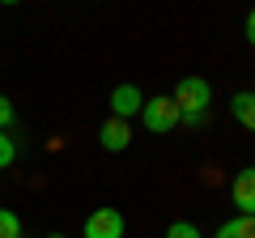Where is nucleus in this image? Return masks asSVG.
Segmentation results:
<instances>
[{"instance_id":"nucleus-1","label":"nucleus","mask_w":255,"mask_h":238,"mask_svg":"<svg viewBox=\"0 0 255 238\" xmlns=\"http://www.w3.org/2000/svg\"><path fill=\"white\" fill-rule=\"evenodd\" d=\"M170 102L179 107V123H200V119L209 115V102H213V85L204 81V77H183V81L174 85Z\"/></svg>"},{"instance_id":"nucleus-2","label":"nucleus","mask_w":255,"mask_h":238,"mask_svg":"<svg viewBox=\"0 0 255 238\" xmlns=\"http://www.w3.org/2000/svg\"><path fill=\"white\" fill-rule=\"evenodd\" d=\"M140 123H145V132H153V136H166V132L179 128V107L170 102V94H157V98L140 102Z\"/></svg>"},{"instance_id":"nucleus-3","label":"nucleus","mask_w":255,"mask_h":238,"mask_svg":"<svg viewBox=\"0 0 255 238\" xmlns=\"http://www.w3.org/2000/svg\"><path fill=\"white\" fill-rule=\"evenodd\" d=\"M128 221L119 209H94L85 217V238H124Z\"/></svg>"},{"instance_id":"nucleus-4","label":"nucleus","mask_w":255,"mask_h":238,"mask_svg":"<svg viewBox=\"0 0 255 238\" xmlns=\"http://www.w3.org/2000/svg\"><path fill=\"white\" fill-rule=\"evenodd\" d=\"M140 102H145V94H140L132 81H124V85H115V90H111V115L132 123V115H140Z\"/></svg>"},{"instance_id":"nucleus-5","label":"nucleus","mask_w":255,"mask_h":238,"mask_svg":"<svg viewBox=\"0 0 255 238\" xmlns=\"http://www.w3.org/2000/svg\"><path fill=\"white\" fill-rule=\"evenodd\" d=\"M98 145L107 149V153H124V149L132 145V123H128V119H115V115H111L107 123L98 128Z\"/></svg>"},{"instance_id":"nucleus-6","label":"nucleus","mask_w":255,"mask_h":238,"mask_svg":"<svg viewBox=\"0 0 255 238\" xmlns=\"http://www.w3.org/2000/svg\"><path fill=\"white\" fill-rule=\"evenodd\" d=\"M234 204H238L243 217H251V209H255V174L251 170H238L234 174Z\"/></svg>"},{"instance_id":"nucleus-7","label":"nucleus","mask_w":255,"mask_h":238,"mask_svg":"<svg viewBox=\"0 0 255 238\" xmlns=\"http://www.w3.org/2000/svg\"><path fill=\"white\" fill-rule=\"evenodd\" d=\"M213 238H255V221L238 213V217L221 221V226H217V234H213Z\"/></svg>"},{"instance_id":"nucleus-8","label":"nucleus","mask_w":255,"mask_h":238,"mask_svg":"<svg viewBox=\"0 0 255 238\" xmlns=\"http://www.w3.org/2000/svg\"><path fill=\"white\" fill-rule=\"evenodd\" d=\"M234 115H238L243 128H255V94H251V90L234 94Z\"/></svg>"},{"instance_id":"nucleus-9","label":"nucleus","mask_w":255,"mask_h":238,"mask_svg":"<svg viewBox=\"0 0 255 238\" xmlns=\"http://www.w3.org/2000/svg\"><path fill=\"white\" fill-rule=\"evenodd\" d=\"M0 238H21V217L13 209H0Z\"/></svg>"},{"instance_id":"nucleus-10","label":"nucleus","mask_w":255,"mask_h":238,"mask_svg":"<svg viewBox=\"0 0 255 238\" xmlns=\"http://www.w3.org/2000/svg\"><path fill=\"white\" fill-rule=\"evenodd\" d=\"M166 238H204L200 226H191V221H170L166 226Z\"/></svg>"},{"instance_id":"nucleus-11","label":"nucleus","mask_w":255,"mask_h":238,"mask_svg":"<svg viewBox=\"0 0 255 238\" xmlns=\"http://www.w3.org/2000/svg\"><path fill=\"white\" fill-rule=\"evenodd\" d=\"M13 157H17V145H13L9 132H0V170H4V166H13Z\"/></svg>"},{"instance_id":"nucleus-12","label":"nucleus","mask_w":255,"mask_h":238,"mask_svg":"<svg viewBox=\"0 0 255 238\" xmlns=\"http://www.w3.org/2000/svg\"><path fill=\"white\" fill-rule=\"evenodd\" d=\"M13 128V102L0 94V132H9Z\"/></svg>"},{"instance_id":"nucleus-13","label":"nucleus","mask_w":255,"mask_h":238,"mask_svg":"<svg viewBox=\"0 0 255 238\" xmlns=\"http://www.w3.org/2000/svg\"><path fill=\"white\" fill-rule=\"evenodd\" d=\"M0 4H21V0H0Z\"/></svg>"},{"instance_id":"nucleus-14","label":"nucleus","mask_w":255,"mask_h":238,"mask_svg":"<svg viewBox=\"0 0 255 238\" xmlns=\"http://www.w3.org/2000/svg\"><path fill=\"white\" fill-rule=\"evenodd\" d=\"M47 238H64V234H47Z\"/></svg>"},{"instance_id":"nucleus-15","label":"nucleus","mask_w":255,"mask_h":238,"mask_svg":"<svg viewBox=\"0 0 255 238\" xmlns=\"http://www.w3.org/2000/svg\"><path fill=\"white\" fill-rule=\"evenodd\" d=\"M21 238H26V234H21Z\"/></svg>"}]
</instances>
